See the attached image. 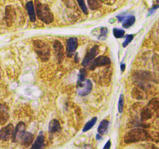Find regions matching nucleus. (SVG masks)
<instances>
[{
	"label": "nucleus",
	"instance_id": "f257e3e1",
	"mask_svg": "<svg viewBox=\"0 0 159 149\" xmlns=\"http://www.w3.org/2000/svg\"><path fill=\"white\" fill-rule=\"evenodd\" d=\"M13 141L21 143L23 145L28 146L33 142L34 135L30 132L26 131V126L23 122H20L14 130Z\"/></svg>",
	"mask_w": 159,
	"mask_h": 149
},
{
	"label": "nucleus",
	"instance_id": "f03ea898",
	"mask_svg": "<svg viewBox=\"0 0 159 149\" xmlns=\"http://www.w3.org/2000/svg\"><path fill=\"white\" fill-rule=\"evenodd\" d=\"M148 138V132L142 128H134L125 133L124 141L126 144H132V143L146 141Z\"/></svg>",
	"mask_w": 159,
	"mask_h": 149
},
{
	"label": "nucleus",
	"instance_id": "7ed1b4c3",
	"mask_svg": "<svg viewBox=\"0 0 159 149\" xmlns=\"http://www.w3.org/2000/svg\"><path fill=\"white\" fill-rule=\"evenodd\" d=\"M35 6L36 14L39 20L47 24H49L54 21V16L48 5L41 3L38 0H35Z\"/></svg>",
	"mask_w": 159,
	"mask_h": 149
},
{
	"label": "nucleus",
	"instance_id": "20e7f679",
	"mask_svg": "<svg viewBox=\"0 0 159 149\" xmlns=\"http://www.w3.org/2000/svg\"><path fill=\"white\" fill-rule=\"evenodd\" d=\"M34 48L40 60L43 61H47L49 59L51 49L48 43L41 40H34Z\"/></svg>",
	"mask_w": 159,
	"mask_h": 149
},
{
	"label": "nucleus",
	"instance_id": "39448f33",
	"mask_svg": "<svg viewBox=\"0 0 159 149\" xmlns=\"http://www.w3.org/2000/svg\"><path fill=\"white\" fill-rule=\"evenodd\" d=\"M110 64H111V60H110V57L105 55H101L99 57L93 59L86 67L89 69L94 70L97 67L107 66V65H110Z\"/></svg>",
	"mask_w": 159,
	"mask_h": 149
},
{
	"label": "nucleus",
	"instance_id": "423d86ee",
	"mask_svg": "<svg viewBox=\"0 0 159 149\" xmlns=\"http://www.w3.org/2000/svg\"><path fill=\"white\" fill-rule=\"evenodd\" d=\"M14 127L12 124H9L0 130V141H6L13 137Z\"/></svg>",
	"mask_w": 159,
	"mask_h": 149
},
{
	"label": "nucleus",
	"instance_id": "0eeeda50",
	"mask_svg": "<svg viewBox=\"0 0 159 149\" xmlns=\"http://www.w3.org/2000/svg\"><path fill=\"white\" fill-rule=\"evenodd\" d=\"M93 89V83L89 79H85L80 85L78 86V94L81 96H85L89 94Z\"/></svg>",
	"mask_w": 159,
	"mask_h": 149
},
{
	"label": "nucleus",
	"instance_id": "6e6552de",
	"mask_svg": "<svg viewBox=\"0 0 159 149\" xmlns=\"http://www.w3.org/2000/svg\"><path fill=\"white\" fill-rule=\"evenodd\" d=\"M98 54H99V46L95 45L91 49H89L87 51L86 54H85V57H84L83 61H82V65L86 67L93 59L96 58V56Z\"/></svg>",
	"mask_w": 159,
	"mask_h": 149
},
{
	"label": "nucleus",
	"instance_id": "1a4fd4ad",
	"mask_svg": "<svg viewBox=\"0 0 159 149\" xmlns=\"http://www.w3.org/2000/svg\"><path fill=\"white\" fill-rule=\"evenodd\" d=\"M78 39L76 37H71L68 39L66 42V54L68 57H71L74 55L78 47Z\"/></svg>",
	"mask_w": 159,
	"mask_h": 149
},
{
	"label": "nucleus",
	"instance_id": "9d476101",
	"mask_svg": "<svg viewBox=\"0 0 159 149\" xmlns=\"http://www.w3.org/2000/svg\"><path fill=\"white\" fill-rule=\"evenodd\" d=\"M53 48H54V54H55L56 57L57 59L58 63H61L65 57V50H64L63 45L61 44L58 40H54L52 43Z\"/></svg>",
	"mask_w": 159,
	"mask_h": 149
},
{
	"label": "nucleus",
	"instance_id": "9b49d317",
	"mask_svg": "<svg viewBox=\"0 0 159 149\" xmlns=\"http://www.w3.org/2000/svg\"><path fill=\"white\" fill-rule=\"evenodd\" d=\"M147 106L151 110L153 116L159 117V99L154 98V99H151Z\"/></svg>",
	"mask_w": 159,
	"mask_h": 149
},
{
	"label": "nucleus",
	"instance_id": "f8f14e48",
	"mask_svg": "<svg viewBox=\"0 0 159 149\" xmlns=\"http://www.w3.org/2000/svg\"><path fill=\"white\" fill-rule=\"evenodd\" d=\"M108 29L107 27H99L94 29L92 31V34L96 37L98 40H104L107 39Z\"/></svg>",
	"mask_w": 159,
	"mask_h": 149
},
{
	"label": "nucleus",
	"instance_id": "ddd939ff",
	"mask_svg": "<svg viewBox=\"0 0 159 149\" xmlns=\"http://www.w3.org/2000/svg\"><path fill=\"white\" fill-rule=\"evenodd\" d=\"M26 11H27L28 16L30 17V20L31 22L36 21V12H35V8H34V3L33 2L30 1L26 3Z\"/></svg>",
	"mask_w": 159,
	"mask_h": 149
},
{
	"label": "nucleus",
	"instance_id": "4468645a",
	"mask_svg": "<svg viewBox=\"0 0 159 149\" xmlns=\"http://www.w3.org/2000/svg\"><path fill=\"white\" fill-rule=\"evenodd\" d=\"M43 144H44V137L43 133L40 132V134L37 136L36 141L33 143L30 149H43Z\"/></svg>",
	"mask_w": 159,
	"mask_h": 149
},
{
	"label": "nucleus",
	"instance_id": "2eb2a0df",
	"mask_svg": "<svg viewBox=\"0 0 159 149\" xmlns=\"http://www.w3.org/2000/svg\"><path fill=\"white\" fill-rule=\"evenodd\" d=\"M131 96L132 97L136 99H144L146 98L145 93H144V89L141 88V87H135V88H134V89L132 90Z\"/></svg>",
	"mask_w": 159,
	"mask_h": 149
},
{
	"label": "nucleus",
	"instance_id": "dca6fc26",
	"mask_svg": "<svg viewBox=\"0 0 159 149\" xmlns=\"http://www.w3.org/2000/svg\"><path fill=\"white\" fill-rule=\"evenodd\" d=\"M49 131L51 133H57V132L61 131V124L57 120H52L49 124Z\"/></svg>",
	"mask_w": 159,
	"mask_h": 149
},
{
	"label": "nucleus",
	"instance_id": "f3484780",
	"mask_svg": "<svg viewBox=\"0 0 159 149\" xmlns=\"http://www.w3.org/2000/svg\"><path fill=\"white\" fill-rule=\"evenodd\" d=\"M14 14H15V11H14L13 8L10 6H7L6 9V20L9 26H10V24L12 23Z\"/></svg>",
	"mask_w": 159,
	"mask_h": 149
},
{
	"label": "nucleus",
	"instance_id": "a211bd4d",
	"mask_svg": "<svg viewBox=\"0 0 159 149\" xmlns=\"http://www.w3.org/2000/svg\"><path fill=\"white\" fill-rule=\"evenodd\" d=\"M9 119V113L6 106L0 107V125H3Z\"/></svg>",
	"mask_w": 159,
	"mask_h": 149
},
{
	"label": "nucleus",
	"instance_id": "6ab92c4d",
	"mask_svg": "<svg viewBox=\"0 0 159 149\" xmlns=\"http://www.w3.org/2000/svg\"><path fill=\"white\" fill-rule=\"evenodd\" d=\"M109 124H110V123H109L107 120H103L101 121V123L99 125V127H98V133L100 135H103L107 133V130H108Z\"/></svg>",
	"mask_w": 159,
	"mask_h": 149
},
{
	"label": "nucleus",
	"instance_id": "aec40b11",
	"mask_svg": "<svg viewBox=\"0 0 159 149\" xmlns=\"http://www.w3.org/2000/svg\"><path fill=\"white\" fill-rule=\"evenodd\" d=\"M152 116H153V115H152V112H151V110H149V108L147 106L142 109V110H141V121L148 120L151 119Z\"/></svg>",
	"mask_w": 159,
	"mask_h": 149
},
{
	"label": "nucleus",
	"instance_id": "412c9836",
	"mask_svg": "<svg viewBox=\"0 0 159 149\" xmlns=\"http://www.w3.org/2000/svg\"><path fill=\"white\" fill-rule=\"evenodd\" d=\"M88 2L89 7L92 10H97L100 9L102 6V1L101 0H87Z\"/></svg>",
	"mask_w": 159,
	"mask_h": 149
},
{
	"label": "nucleus",
	"instance_id": "4be33fe9",
	"mask_svg": "<svg viewBox=\"0 0 159 149\" xmlns=\"http://www.w3.org/2000/svg\"><path fill=\"white\" fill-rule=\"evenodd\" d=\"M135 23V16H129L127 18L124 20V23H123V26L124 28H129Z\"/></svg>",
	"mask_w": 159,
	"mask_h": 149
},
{
	"label": "nucleus",
	"instance_id": "5701e85b",
	"mask_svg": "<svg viewBox=\"0 0 159 149\" xmlns=\"http://www.w3.org/2000/svg\"><path fill=\"white\" fill-rule=\"evenodd\" d=\"M96 121H97V118L96 117L92 118V119L90 120L89 121H88V122L85 124V125L84 126L82 131L86 132V131H88V130H89L92 127H94L95 124H96Z\"/></svg>",
	"mask_w": 159,
	"mask_h": 149
},
{
	"label": "nucleus",
	"instance_id": "b1692460",
	"mask_svg": "<svg viewBox=\"0 0 159 149\" xmlns=\"http://www.w3.org/2000/svg\"><path fill=\"white\" fill-rule=\"evenodd\" d=\"M85 76H86V71H85V68H82L79 71V76H78L77 86L80 85L85 80Z\"/></svg>",
	"mask_w": 159,
	"mask_h": 149
},
{
	"label": "nucleus",
	"instance_id": "393cba45",
	"mask_svg": "<svg viewBox=\"0 0 159 149\" xmlns=\"http://www.w3.org/2000/svg\"><path fill=\"white\" fill-rule=\"evenodd\" d=\"M125 34V31L119 28H114L113 29V35L116 38H122Z\"/></svg>",
	"mask_w": 159,
	"mask_h": 149
},
{
	"label": "nucleus",
	"instance_id": "a878e982",
	"mask_svg": "<svg viewBox=\"0 0 159 149\" xmlns=\"http://www.w3.org/2000/svg\"><path fill=\"white\" fill-rule=\"evenodd\" d=\"M78 2V4H79V7H80V9H82V11L83 12V13L85 14H88L89 13V10H88V8H87L86 5H85V0H76Z\"/></svg>",
	"mask_w": 159,
	"mask_h": 149
},
{
	"label": "nucleus",
	"instance_id": "bb28decb",
	"mask_svg": "<svg viewBox=\"0 0 159 149\" xmlns=\"http://www.w3.org/2000/svg\"><path fill=\"white\" fill-rule=\"evenodd\" d=\"M124 95L121 94L120 96L119 102H118V111L120 113H122L124 111Z\"/></svg>",
	"mask_w": 159,
	"mask_h": 149
},
{
	"label": "nucleus",
	"instance_id": "cd10ccee",
	"mask_svg": "<svg viewBox=\"0 0 159 149\" xmlns=\"http://www.w3.org/2000/svg\"><path fill=\"white\" fill-rule=\"evenodd\" d=\"M126 40H125V41L124 42V43H123V47H126L127 46V45L129 44V43H130V42L132 41V40H133V39H134V35L133 34H130V35H127L126 36Z\"/></svg>",
	"mask_w": 159,
	"mask_h": 149
},
{
	"label": "nucleus",
	"instance_id": "c85d7f7f",
	"mask_svg": "<svg viewBox=\"0 0 159 149\" xmlns=\"http://www.w3.org/2000/svg\"><path fill=\"white\" fill-rule=\"evenodd\" d=\"M159 8V0H153V6H152V9H150L149 11V15L153 13L154 11L156 10L157 9Z\"/></svg>",
	"mask_w": 159,
	"mask_h": 149
},
{
	"label": "nucleus",
	"instance_id": "c756f323",
	"mask_svg": "<svg viewBox=\"0 0 159 149\" xmlns=\"http://www.w3.org/2000/svg\"><path fill=\"white\" fill-rule=\"evenodd\" d=\"M149 138H152V140L159 142V133H156V132H151L148 133Z\"/></svg>",
	"mask_w": 159,
	"mask_h": 149
},
{
	"label": "nucleus",
	"instance_id": "7c9ffc66",
	"mask_svg": "<svg viewBox=\"0 0 159 149\" xmlns=\"http://www.w3.org/2000/svg\"><path fill=\"white\" fill-rule=\"evenodd\" d=\"M102 2L106 3L107 5H113L116 2V0H101Z\"/></svg>",
	"mask_w": 159,
	"mask_h": 149
},
{
	"label": "nucleus",
	"instance_id": "2f4dec72",
	"mask_svg": "<svg viewBox=\"0 0 159 149\" xmlns=\"http://www.w3.org/2000/svg\"><path fill=\"white\" fill-rule=\"evenodd\" d=\"M110 146H111V141H110V140H109V141H107V144H106V145L104 146L103 149H110Z\"/></svg>",
	"mask_w": 159,
	"mask_h": 149
},
{
	"label": "nucleus",
	"instance_id": "473e14b6",
	"mask_svg": "<svg viewBox=\"0 0 159 149\" xmlns=\"http://www.w3.org/2000/svg\"><path fill=\"white\" fill-rule=\"evenodd\" d=\"M125 67L126 65L124 64H121V71H124L125 70Z\"/></svg>",
	"mask_w": 159,
	"mask_h": 149
},
{
	"label": "nucleus",
	"instance_id": "72a5a7b5",
	"mask_svg": "<svg viewBox=\"0 0 159 149\" xmlns=\"http://www.w3.org/2000/svg\"><path fill=\"white\" fill-rule=\"evenodd\" d=\"M84 149H93V147H92L91 146H86V147H85V148H84Z\"/></svg>",
	"mask_w": 159,
	"mask_h": 149
},
{
	"label": "nucleus",
	"instance_id": "f704fd0d",
	"mask_svg": "<svg viewBox=\"0 0 159 149\" xmlns=\"http://www.w3.org/2000/svg\"><path fill=\"white\" fill-rule=\"evenodd\" d=\"M0 78H1V76H0Z\"/></svg>",
	"mask_w": 159,
	"mask_h": 149
}]
</instances>
